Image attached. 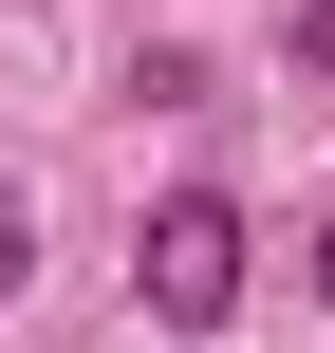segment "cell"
<instances>
[{"label":"cell","instance_id":"obj_1","mask_svg":"<svg viewBox=\"0 0 335 353\" xmlns=\"http://www.w3.org/2000/svg\"><path fill=\"white\" fill-rule=\"evenodd\" d=\"M131 298H149L168 335H224V316H242V205H224V186H168V205L131 223Z\"/></svg>","mask_w":335,"mask_h":353},{"label":"cell","instance_id":"obj_2","mask_svg":"<svg viewBox=\"0 0 335 353\" xmlns=\"http://www.w3.org/2000/svg\"><path fill=\"white\" fill-rule=\"evenodd\" d=\"M280 56H298V74H335V0H280Z\"/></svg>","mask_w":335,"mask_h":353},{"label":"cell","instance_id":"obj_4","mask_svg":"<svg viewBox=\"0 0 335 353\" xmlns=\"http://www.w3.org/2000/svg\"><path fill=\"white\" fill-rule=\"evenodd\" d=\"M298 279H317V298H335V223H317V242H298Z\"/></svg>","mask_w":335,"mask_h":353},{"label":"cell","instance_id":"obj_3","mask_svg":"<svg viewBox=\"0 0 335 353\" xmlns=\"http://www.w3.org/2000/svg\"><path fill=\"white\" fill-rule=\"evenodd\" d=\"M19 279H37V205L0 186V298H19Z\"/></svg>","mask_w":335,"mask_h":353}]
</instances>
